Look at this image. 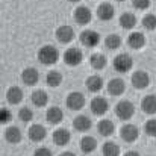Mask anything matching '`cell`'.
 Masks as SVG:
<instances>
[{"label":"cell","mask_w":156,"mask_h":156,"mask_svg":"<svg viewBox=\"0 0 156 156\" xmlns=\"http://www.w3.org/2000/svg\"><path fill=\"white\" fill-rule=\"evenodd\" d=\"M87 88L90 93H99L103 88V79L100 76H91L87 79Z\"/></svg>","instance_id":"cell-25"},{"label":"cell","mask_w":156,"mask_h":156,"mask_svg":"<svg viewBox=\"0 0 156 156\" xmlns=\"http://www.w3.org/2000/svg\"><path fill=\"white\" fill-rule=\"evenodd\" d=\"M59 59V52L53 46H43L38 52V61L43 65H53Z\"/></svg>","instance_id":"cell-2"},{"label":"cell","mask_w":156,"mask_h":156,"mask_svg":"<svg viewBox=\"0 0 156 156\" xmlns=\"http://www.w3.org/2000/svg\"><path fill=\"white\" fill-rule=\"evenodd\" d=\"M90 108H91V112L94 114V115H105L106 112H108V109H109V103H108V100L103 99V97H96V99H93L91 100V105H90Z\"/></svg>","instance_id":"cell-11"},{"label":"cell","mask_w":156,"mask_h":156,"mask_svg":"<svg viewBox=\"0 0 156 156\" xmlns=\"http://www.w3.org/2000/svg\"><path fill=\"white\" fill-rule=\"evenodd\" d=\"M102 153H103V156H118L120 155V147L117 146V143L108 141L102 147Z\"/></svg>","instance_id":"cell-31"},{"label":"cell","mask_w":156,"mask_h":156,"mask_svg":"<svg viewBox=\"0 0 156 156\" xmlns=\"http://www.w3.org/2000/svg\"><path fill=\"white\" fill-rule=\"evenodd\" d=\"M68 2H71V3H77V2H80V0H68Z\"/></svg>","instance_id":"cell-40"},{"label":"cell","mask_w":156,"mask_h":156,"mask_svg":"<svg viewBox=\"0 0 156 156\" xmlns=\"http://www.w3.org/2000/svg\"><path fill=\"white\" fill-rule=\"evenodd\" d=\"M112 67L118 73H129L132 70V67H133V59L130 58L129 53H120V55H117L114 58Z\"/></svg>","instance_id":"cell-1"},{"label":"cell","mask_w":156,"mask_h":156,"mask_svg":"<svg viewBox=\"0 0 156 156\" xmlns=\"http://www.w3.org/2000/svg\"><path fill=\"white\" fill-rule=\"evenodd\" d=\"M90 64H91V67L96 71H100V70H103L105 67H106V58H105V55H102V53H94L90 58Z\"/></svg>","instance_id":"cell-27"},{"label":"cell","mask_w":156,"mask_h":156,"mask_svg":"<svg viewBox=\"0 0 156 156\" xmlns=\"http://www.w3.org/2000/svg\"><path fill=\"white\" fill-rule=\"evenodd\" d=\"M30 100H32V103L35 105L37 108H44V106L47 105V102H49V96L46 94V91H43V90H37V91L32 93Z\"/></svg>","instance_id":"cell-24"},{"label":"cell","mask_w":156,"mask_h":156,"mask_svg":"<svg viewBox=\"0 0 156 156\" xmlns=\"http://www.w3.org/2000/svg\"><path fill=\"white\" fill-rule=\"evenodd\" d=\"M117 2H124V0H117Z\"/></svg>","instance_id":"cell-41"},{"label":"cell","mask_w":156,"mask_h":156,"mask_svg":"<svg viewBox=\"0 0 156 156\" xmlns=\"http://www.w3.org/2000/svg\"><path fill=\"white\" fill-rule=\"evenodd\" d=\"M120 136L126 143H135L140 136V130L135 124H124L120 130Z\"/></svg>","instance_id":"cell-7"},{"label":"cell","mask_w":156,"mask_h":156,"mask_svg":"<svg viewBox=\"0 0 156 156\" xmlns=\"http://www.w3.org/2000/svg\"><path fill=\"white\" fill-rule=\"evenodd\" d=\"M6 100L11 105H18L23 100V91L18 87H11L6 91Z\"/></svg>","instance_id":"cell-23"},{"label":"cell","mask_w":156,"mask_h":156,"mask_svg":"<svg viewBox=\"0 0 156 156\" xmlns=\"http://www.w3.org/2000/svg\"><path fill=\"white\" fill-rule=\"evenodd\" d=\"M124 91H126V83H124L123 79L115 77V79H111L109 80V83H108V93L111 96H121Z\"/></svg>","instance_id":"cell-14"},{"label":"cell","mask_w":156,"mask_h":156,"mask_svg":"<svg viewBox=\"0 0 156 156\" xmlns=\"http://www.w3.org/2000/svg\"><path fill=\"white\" fill-rule=\"evenodd\" d=\"M141 109L144 111V114L149 115H155L156 114V96L155 94H149L141 100Z\"/></svg>","instance_id":"cell-17"},{"label":"cell","mask_w":156,"mask_h":156,"mask_svg":"<svg viewBox=\"0 0 156 156\" xmlns=\"http://www.w3.org/2000/svg\"><path fill=\"white\" fill-rule=\"evenodd\" d=\"M21 130L17 127V126H9L5 132V140L9 143V144H18L21 141Z\"/></svg>","instance_id":"cell-20"},{"label":"cell","mask_w":156,"mask_h":156,"mask_svg":"<svg viewBox=\"0 0 156 156\" xmlns=\"http://www.w3.org/2000/svg\"><path fill=\"white\" fill-rule=\"evenodd\" d=\"M11 120H12V112L6 108H2L0 109V124H8Z\"/></svg>","instance_id":"cell-35"},{"label":"cell","mask_w":156,"mask_h":156,"mask_svg":"<svg viewBox=\"0 0 156 156\" xmlns=\"http://www.w3.org/2000/svg\"><path fill=\"white\" fill-rule=\"evenodd\" d=\"M70 138H71V135L67 129H56L53 132V143L56 146H61V147L67 146L70 143Z\"/></svg>","instance_id":"cell-18"},{"label":"cell","mask_w":156,"mask_h":156,"mask_svg":"<svg viewBox=\"0 0 156 156\" xmlns=\"http://www.w3.org/2000/svg\"><path fill=\"white\" fill-rule=\"evenodd\" d=\"M141 23H143L144 29H147V30H155L156 29V15H153V14L144 15Z\"/></svg>","instance_id":"cell-32"},{"label":"cell","mask_w":156,"mask_h":156,"mask_svg":"<svg viewBox=\"0 0 156 156\" xmlns=\"http://www.w3.org/2000/svg\"><path fill=\"white\" fill-rule=\"evenodd\" d=\"M82 59H83V55L76 47H70L64 53V62L70 67H77L82 62Z\"/></svg>","instance_id":"cell-5"},{"label":"cell","mask_w":156,"mask_h":156,"mask_svg":"<svg viewBox=\"0 0 156 156\" xmlns=\"http://www.w3.org/2000/svg\"><path fill=\"white\" fill-rule=\"evenodd\" d=\"M21 80H23V83L27 85V87L37 85V82L40 80V73H38V70L34 68V67L24 68L23 73H21Z\"/></svg>","instance_id":"cell-9"},{"label":"cell","mask_w":156,"mask_h":156,"mask_svg":"<svg viewBox=\"0 0 156 156\" xmlns=\"http://www.w3.org/2000/svg\"><path fill=\"white\" fill-rule=\"evenodd\" d=\"M46 118L50 124H59L62 120H64V112L61 108L58 106H52L47 109V114H46Z\"/></svg>","instance_id":"cell-19"},{"label":"cell","mask_w":156,"mask_h":156,"mask_svg":"<svg viewBox=\"0 0 156 156\" xmlns=\"http://www.w3.org/2000/svg\"><path fill=\"white\" fill-rule=\"evenodd\" d=\"M74 38V30L71 26H61L56 29V40L62 44H68Z\"/></svg>","instance_id":"cell-12"},{"label":"cell","mask_w":156,"mask_h":156,"mask_svg":"<svg viewBox=\"0 0 156 156\" xmlns=\"http://www.w3.org/2000/svg\"><path fill=\"white\" fill-rule=\"evenodd\" d=\"M91 18H93V14H91L90 8H87V6H79V8L74 9V21H76L77 24H80V26L88 24V23L91 21Z\"/></svg>","instance_id":"cell-10"},{"label":"cell","mask_w":156,"mask_h":156,"mask_svg":"<svg viewBox=\"0 0 156 156\" xmlns=\"http://www.w3.org/2000/svg\"><path fill=\"white\" fill-rule=\"evenodd\" d=\"M115 15V9L111 3H102L99 8H97V17L102 20V21H109L112 20Z\"/></svg>","instance_id":"cell-15"},{"label":"cell","mask_w":156,"mask_h":156,"mask_svg":"<svg viewBox=\"0 0 156 156\" xmlns=\"http://www.w3.org/2000/svg\"><path fill=\"white\" fill-rule=\"evenodd\" d=\"M34 156H52V152L47 149V147H40L35 150Z\"/></svg>","instance_id":"cell-37"},{"label":"cell","mask_w":156,"mask_h":156,"mask_svg":"<svg viewBox=\"0 0 156 156\" xmlns=\"http://www.w3.org/2000/svg\"><path fill=\"white\" fill-rule=\"evenodd\" d=\"M73 126L79 132H87V130L91 129V120L87 115H77L73 121Z\"/></svg>","instance_id":"cell-22"},{"label":"cell","mask_w":156,"mask_h":156,"mask_svg":"<svg viewBox=\"0 0 156 156\" xmlns=\"http://www.w3.org/2000/svg\"><path fill=\"white\" fill-rule=\"evenodd\" d=\"M59 156H76L74 153H71V152H64V153H61Z\"/></svg>","instance_id":"cell-39"},{"label":"cell","mask_w":156,"mask_h":156,"mask_svg":"<svg viewBox=\"0 0 156 156\" xmlns=\"http://www.w3.org/2000/svg\"><path fill=\"white\" fill-rule=\"evenodd\" d=\"M127 44H129L130 49H133V50H140V49H143L144 44H146V37H144L141 32H133V34L129 35V38H127Z\"/></svg>","instance_id":"cell-16"},{"label":"cell","mask_w":156,"mask_h":156,"mask_svg":"<svg viewBox=\"0 0 156 156\" xmlns=\"http://www.w3.org/2000/svg\"><path fill=\"white\" fill-rule=\"evenodd\" d=\"M18 118L23 121V123H29L32 118H34V112H32V109H29V108H21L20 109V112H18Z\"/></svg>","instance_id":"cell-33"},{"label":"cell","mask_w":156,"mask_h":156,"mask_svg":"<svg viewBox=\"0 0 156 156\" xmlns=\"http://www.w3.org/2000/svg\"><path fill=\"white\" fill-rule=\"evenodd\" d=\"M46 82H47L49 87L56 88V87H59L61 82H62V74H61L59 71H56V70H52V71L47 73V76H46Z\"/></svg>","instance_id":"cell-29"},{"label":"cell","mask_w":156,"mask_h":156,"mask_svg":"<svg viewBox=\"0 0 156 156\" xmlns=\"http://www.w3.org/2000/svg\"><path fill=\"white\" fill-rule=\"evenodd\" d=\"M105 46H106V49H109V50H117V49L121 46V38H120L117 34H111V35L106 37Z\"/></svg>","instance_id":"cell-30"},{"label":"cell","mask_w":156,"mask_h":156,"mask_svg":"<svg viewBox=\"0 0 156 156\" xmlns=\"http://www.w3.org/2000/svg\"><path fill=\"white\" fill-rule=\"evenodd\" d=\"M97 129H99V133L102 135V136H111L112 133H114V130H115V126H114V123L111 121V120H102L100 123H99V126H97Z\"/></svg>","instance_id":"cell-28"},{"label":"cell","mask_w":156,"mask_h":156,"mask_svg":"<svg viewBox=\"0 0 156 156\" xmlns=\"http://www.w3.org/2000/svg\"><path fill=\"white\" fill-rule=\"evenodd\" d=\"M79 40H80L82 46L93 49V47L99 46V43H100V35H99L96 30H83V32L80 34Z\"/></svg>","instance_id":"cell-6"},{"label":"cell","mask_w":156,"mask_h":156,"mask_svg":"<svg viewBox=\"0 0 156 156\" xmlns=\"http://www.w3.org/2000/svg\"><path fill=\"white\" fill-rule=\"evenodd\" d=\"M132 5L138 11H146L150 8V0H132Z\"/></svg>","instance_id":"cell-36"},{"label":"cell","mask_w":156,"mask_h":156,"mask_svg":"<svg viewBox=\"0 0 156 156\" xmlns=\"http://www.w3.org/2000/svg\"><path fill=\"white\" fill-rule=\"evenodd\" d=\"M65 103L68 106V109H71V111H79V109H82V108L85 106V97H83L82 93L74 91V93H70V94H68Z\"/></svg>","instance_id":"cell-8"},{"label":"cell","mask_w":156,"mask_h":156,"mask_svg":"<svg viewBox=\"0 0 156 156\" xmlns=\"http://www.w3.org/2000/svg\"><path fill=\"white\" fill-rule=\"evenodd\" d=\"M133 114H135V106H133L132 102L121 100V102H118V103L115 105V115L120 120L127 121V120H130L133 117Z\"/></svg>","instance_id":"cell-3"},{"label":"cell","mask_w":156,"mask_h":156,"mask_svg":"<svg viewBox=\"0 0 156 156\" xmlns=\"http://www.w3.org/2000/svg\"><path fill=\"white\" fill-rule=\"evenodd\" d=\"M130 82H132V85H133L136 90H144V88H147V87L150 85V76H149V73H146L144 70H138V71H135V73L132 74Z\"/></svg>","instance_id":"cell-4"},{"label":"cell","mask_w":156,"mask_h":156,"mask_svg":"<svg viewBox=\"0 0 156 156\" xmlns=\"http://www.w3.org/2000/svg\"><path fill=\"white\" fill-rule=\"evenodd\" d=\"M124 156H141L138 152H135V150H129V152H126Z\"/></svg>","instance_id":"cell-38"},{"label":"cell","mask_w":156,"mask_h":156,"mask_svg":"<svg viewBox=\"0 0 156 156\" xmlns=\"http://www.w3.org/2000/svg\"><path fill=\"white\" fill-rule=\"evenodd\" d=\"M96 147H97V143H96V140H94L93 136H83V138L80 140V150H82L85 155L93 153V152L96 150Z\"/></svg>","instance_id":"cell-26"},{"label":"cell","mask_w":156,"mask_h":156,"mask_svg":"<svg viewBox=\"0 0 156 156\" xmlns=\"http://www.w3.org/2000/svg\"><path fill=\"white\" fill-rule=\"evenodd\" d=\"M144 130H146V133H147L149 136L156 138V118H152V120H149V121L146 123Z\"/></svg>","instance_id":"cell-34"},{"label":"cell","mask_w":156,"mask_h":156,"mask_svg":"<svg viewBox=\"0 0 156 156\" xmlns=\"http://www.w3.org/2000/svg\"><path fill=\"white\" fill-rule=\"evenodd\" d=\"M27 135H29V140H30L32 143H41V141L46 138L47 132H46L44 126H41V124H34V126L29 127Z\"/></svg>","instance_id":"cell-13"},{"label":"cell","mask_w":156,"mask_h":156,"mask_svg":"<svg viewBox=\"0 0 156 156\" xmlns=\"http://www.w3.org/2000/svg\"><path fill=\"white\" fill-rule=\"evenodd\" d=\"M120 26H121L123 29H126V30L133 29V27L136 26V17H135L132 12H124V14H121V17H120Z\"/></svg>","instance_id":"cell-21"}]
</instances>
